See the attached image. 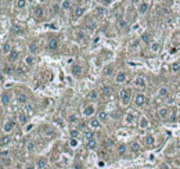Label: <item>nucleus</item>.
I'll use <instances>...</instances> for the list:
<instances>
[{"label":"nucleus","mask_w":180,"mask_h":169,"mask_svg":"<svg viewBox=\"0 0 180 169\" xmlns=\"http://www.w3.org/2000/svg\"><path fill=\"white\" fill-rule=\"evenodd\" d=\"M141 39H143L144 43H150V35L148 33H144L143 36H141Z\"/></svg>","instance_id":"nucleus-45"},{"label":"nucleus","mask_w":180,"mask_h":169,"mask_svg":"<svg viewBox=\"0 0 180 169\" xmlns=\"http://www.w3.org/2000/svg\"><path fill=\"white\" fill-rule=\"evenodd\" d=\"M69 121H71V122H75V121H76V117H75V115H71V117H69Z\"/></svg>","instance_id":"nucleus-54"},{"label":"nucleus","mask_w":180,"mask_h":169,"mask_svg":"<svg viewBox=\"0 0 180 169\" xmlns=\"http://www.w3.org/2000/svg\"><path fill=\"white\" fill-rule=\"evenodd\" d=\"M8 143H10V136H7V134H6V136H1V145L6 147Z\"/></svg>","instance_id":"nucleus-38"},{"label":"nucleus","mask_w":180,"mask_h":169,"mask_svg":"<svg viewBox=\"0 0 180 169\" xmlns=\"http://www.w3.org/2000/svg\"><path fill=\"white\" fill-rule=\"evenodd\" d=\"M111 144H112V140H111V139H104V141H103V145H104L105 148H107V147H109Z\"/></svg>","instance_id":"nucleus-41"},{"label":"nucleus","mask_w":180,"mask_h":169,"mask_svg":"<svg viewBox=\"0 0 180 169\" xmlns=\"http://www.w3.org/2000/svg\"><path fill=\"white\" fill-rule=\"evenodd\" d=\"M8 157V151H1V158Z\"/></svg>","instance_id":"nucleus-52"},{"label":"nucleus","mask_w":180,"mask_h":169,"mask_svg":"<svg viewBox=\"0 0 180 169\" xmlns=\"http://www.w3.org/2000/svg\"><path fill=\"white\" fill-rule=\"evenodd\" d=\"M179 81H180V79H179Z\"/></svg>","instance_id":"nucleus-58"},{"label":"nucleus","mask_w":180,"mask_h":169,"mask_svg":"<svg viewBox=\"0 0 180 169\" xmlns=\"http://www.w3.org/2000/svg\"><path fill=\"white\" fill-rule=\"evenodd\" d=\"M170 71H172L173 73H177L180 71V64L179 62H173L172 67H170Z\"/></svg>","instance_id":"nucleus-32"},{"label":"nucleus","mask_w":180,"mask_h":169,"mask_svg":"<svg viewBox=\"0 0 180 169\" xmlns=\"http://www.w3.org/2000/svg\"><path fill=\"white\" fill-rule=\"evenodd\" d=\"M48 48H50V50H57V48H58V40L53 37L51 40L48 42Z\"/></svg>","instance_id":"nucleus-19"},{"label":"nucleus","mask_w":180,"mask_h":169,"mask_svg":"<svg viewBox=\"0 0 180 169\" xmlns=\"http://www.w3.org/2000/svg\"><path fill=\"white\" fill-rule=\"evenodd\" d=\"M35 15L37 17V18H42V17H43V8L40 7V6L35 7Z\"/></svg>","instance_id":"nucleus-29"},{"label":"nucleus","mask_w":180,"mask_h":169,"mask_svg":"<svg viewBox=\"0 0 180 169\" xmlns=\"http://www.w3.org/2000/svg\"><path fill=\"white\" fill-rule=\"evenodd\" d=\"M87 148L89 150H96L97 148V141L94 140V139H92V140H87Z\"/></svg>","instance_id":"nucleus-24"},{"label":"nucleus","mask_w":180,"mask_h":169,"mask_svg":"<svg viewBox=\"0 0 180 169\" xmlns=\"http://www.w3.org/2000/svg\"><path fill=\"white\" fill-rule=\"evenodd\" d=\"M18 122H20L21 125H25L28 122V114H25V112L18 114Z\"/></svg>","instance_id":"nucleus-14"},{"label":"nucleus","mask_w":180,"mask_h":169,"mask_svg":"<svg viewBox=\"0 0 180 169\" xmlns=\"http://www.w3.org/2000/svg\"><path fill=\"white\" fill-rule=\"evenodd\" d=\"M84 14V8L80 7V6H78V7H75V11H73V15L76 17V18H79V17H82Z\"/></svg>","instance_id":"nucleus-17"},{"label":"nucleus","mask_w":180,"mask_h":169,"mask_svg":"<svg viewBox=\"0 0 180 169\" xmlns=\"http://www.w3.org/2000/svg\"><path fill=\"white\" fill-rule=\"evenodd\" d=\"M98 119H100L101 122H105L108 119V115H107V112H104V111H100L98 112Z\"/></svg>","instance_id":"nucleus-35"},{"label":"nucleus","mask_w":180,"mask_h":169,"mask_svg":"<svg viewBox=\"0 0 180 169\" xmlns=\"http://www.w3.org/2000/svg\"><path fill=\"white\" fill-rule=\"evenodd\" d=\"M101 3H103V6H109L112 3V0H101Z\"/></svg>","instance_id":"nucleus-49"},{"label":"nucleus","mask_w":180,"mask_h":169,"mask_svg":"<svg viewBox=\"0 0 180 169\" xmlns=\"http://www.w3.org/2000/svg\"><path fill=\"white\" fill-rule=\"evenodd\" d=\"M18 60V51L17 50H12L10 54H8V61L10 62H14V61Z\"/></svg>","instance_id":"nucleus-18"},{"label":"nucleus","mask_w":180,"mask_h":169,"mask_svg":"<svg viewBox=\"0 0 180 169\" xmlns=\"http://www.w3.org/2000/svg\"><path fill=\"white\" fill-rule=\"evenodd\" d=\"M3 73H7V75H10V73H12L11 68H10V67H3Z\"/></svg>","instance_id":"nucleus-48"},{"label":"nucleus","mask_w":180,"mask_h":169,"mask_svg":"<svg viewBox=\"0 0 180 169\" xmlns=\"http://www.w3.org/2000/svg\"><path fill=\"white\" fill-rule=\"evenodd\" d=\"M112 72H114V67H112V65H108V67L104 68V75H107V76L112 75Z\"/></svg>","instance_id":"nucleus-33"},{"label":"nucleus","mask_w":180,"mask_h":169,"mask_svg":"<svg viewBox=\"0 0 180 169\" xmlns=\"http://www.w3.org/2000/svg\"><path fill=\"white\" fill-rule=\"evenodd\" d=\"M145 96L144 94H141V93H139V94H136L134 96V104L137 105V107H141V105H144L145 104Z\"/></svg>","instance_id":"nucleus-4"},{"label":"nucleus","mask_w":180,"mask_h":169,"mask_svg":"<svg viewBox=\"0 0 180 169\" xmlns=\"http://www.w3.org/2000/svg\"><path fill=\"white\" fill-rule=\"evenodd\" d=\"M169 109L168 108H159L158 109V118L159 119H162V121H165V119H169Z\"/></svg>","instance_id":"nucleus-5"},{"label":"nucleus","mask_w":180,"mask_h":169,"mask_svg":"<svg viewBox=\"0 0 180 169\" xmlns=\"http://www.w3.org/2000/svg\"><path fill=\"white\" fill-rule=\"evenodd\" d=\"M139 123H140L139 126H140L141 129H147V128H148V121H147V119H145L144 117L140 118V122H139Z\"/></svg>","instance_id":"nucleus-30"},{"label":"nucleus","mask_w":180,"mask_h":169,"mask_svg":"<svg viewBox=\"0 0 180 169\" xmlns=\"http://www.w3.org/2000/svg\"><path fill=\"white\" fill-rule=\"evenodd\" d=\"M115 82L116 83H125V82H126V73L119 71V72L115 75Z\"/></svg>","instance_id":"nucleus-7"},{"label":"nucleus","mask_w":180,"mask_h":169,"mask_svg":"<svg viewBox=\"0 0 180 169\" xmlns=\"http://www.w3.org/2000/svg\"><path fill=\"white\" fill-rule=\"evenodd\" d=\"M14 128H15V122L11 121V119H8V121H6L3 123V132L6 133V134L11 133L12 130H14Z\"/></svg>","instance_id":"nucleus-2"},{"label":"nucleus","mask_w":180,"mask_h":169,"mask_svg":"<svg viewBox=\"0 0 180 169\" xmlns=\"http://www.w3.org/2000/svg\"><path fill=\"white\" fill-rule=\"evenodd\" d=\"M119 26H120V28H125V26H126V21H125V20H120V21H119Z\"/></svg>","instance_id":"nucleus-51"},{"label":"nucleus","mask_w":180,"mask_h":169,"mask_svg":"<svg viewBox=\"0 0 180 169\" xmlns=\"http://www.w3.org/2000/svg\"><path fill=\"white\" fill-rule=\"evenodd\" d=\"M61 7H62V10H68V8L71 7V0H62Z\"/></svg>","instance_id":"nucleus-37"},{"label":"nucleus","mask_w":180,"mask_h":169,"mask_svg":"<svg viewBox=\"0 0 180 169\" xmlns=\"http://www.w3.org/2000/svg\"><path fill=\"white\" fill-rule=\"evenodd\" d=\"M12 31H14V33H22V29H21L20 25H14L12 26Z\"/></svg>","instance_id":"nucleus-42"},{"label":"nucleus","mask_w":180,"mask_h":169,"mask_svg":"<svg viewBox=\"0 0 180 169\" xmlns=\"http://www.w3.org/2000/svg\"><path fill=\"white\" fill-rule=\"evenodd\" d=\"M144 143H145V145H148V147H152V145L155 144V137L151 136V134H148V136H145V139H144Z\"/></svg>","instance_id":"nucleus-12"},{"label":"nucleus","mask_w":180,"mask_h":169,"mask_svg":"<svg viewBox=\"0 0 180 169\" xmlns=\"http://www.w3.org/2000/svg\"><path fill=\"white\" fill-rule=\"evenodd\" d=\"M71 136L76 139V137L79 136V130H78V129H72V130H71Z\"/></svg>","instance_id":"nucleus-46"},{"label":"nucleus","mask_w":180,"mask_h":169,"mask_svg":"<svg viewBox=\"0 0 180 169\" xmlns=\"http://www.w3.org/2000/svg\"><path fill=\"white\" fill-rule=\"evenodd\" d=\"M47 166V161H46V158H39L37 162H36V168L37 169H46Z\"/></svg>","instance_id":"nucleus-13"},{"label":"nucleus","mask_w":180,"mask_h":169,"mask_svg":"<svg viewBox=\"0 0 180 169\" xmlns=\"http://www.w3.org/2000/svg\"><path fill=\"white\" fill-rule=\"evenodd\" d=\"M89 126H90L92 130H94V129H100L101 128V121L100 119H96V118H92V119L89 121Z\"/></svg>","instance_id":"nucleus-6"},{"label":"nucleus","mask_w":180,"mask_h":169,"mask_svg":"<svg viewBox=\"0 0 180 169\" xmlns=\"http://www.w3.org/2000/svg\"><path fill=\"white\" fill-rule=\"evenodd\" d=\"M83 134H84V137H86V140H92V139H94V137H93L94 134H93V130H92V129H87V128H86V129L83 130Z\"/></svg>","instance_id":"nucleus-20"},{"label":"nucleus","mask_w":180,"mask_h":169,"mask_svg":"<svg viewBox=\"0 0 180 169\" xmlns=\"http://www.w3.org/2000/svg\"><path fill=\"white\" fill-rule=\"evenodd\" d=\"M24 109H25V112H28V115H32L33 114V107L31 104H24Z\"/></svg>","instance_id":"nucleus-34"},{"label":"nucleus","mask_w":180,"mask_h":169,"mask_svg":"<svg viewBox=\"0 0 180 169\" xmlns=\"http://www.w3.org/2000/svg\"><path fill=\"white\" fill-rule=\"evenodd\" d=\"M8 103H10V97H8L7 93H1V104L6 107V105H8Z\"/></svg>","instance_id":"nucleus-23"},{"label":"nucleus","mask_w":180,"mask_h":169,"mask_svg":"<svg viewBox=\"0 0 180 169\" xmlns=\"http://www.w3.org/2000/svg\"><path fill=\"white\" fill-rule=\"evenodd\" d=\"M116 153H118V155H125L126 154V147L123 144H119L118 148H116Z\"/></svg>","instance_id":"nucleus-28"},{"label":"nucleus","mask_w":180,"mask_h":169,"mask_svg":"<svg viewBox=\"0 0 180 169\" xmlns=\"http://www.w3.org/2000/svg\"><path fill=\"white\" fill-rule=\"evenodd\" d=\"M101 94L103 96H109L111 94V86H103L101 87Z\"/></svg>","instance_id":"nucleus-25"},{"label":"nucleus","mask_w":180,"mask_h":169,"mask_svg":"<svg viewBox=\"0 0 180 169\" xmlns=\"http://www.w3.org/2000/svg\"><path fill=\"white\" fill-rule=\"evenodd\" d=\"M25 169H33V168H32V166H28V168H25Z\"/></svg>","instance_id":"nucleus-57"},{"label":"nucleus","mask_w":180,"mask_h":169,"mask_svg":"<svg viewBox=\"0 0 180 169\" xmlns=\"http://www.w3.org/2000/svg\"><path fill=\"white\" fill-rule=\"evenodd\" d=\"M87 97L90 100H97V98H98V93H97L96 90H92V92H89Z\"/></svg>","instance_id":"nucleus-31"},{"label":"nucleus","mask_w":180,"mask_h":169,"mask_svg":"<svg viewBox=\"0 0 180 169\" xmlns=\"http://www.w3.org/2000/svg\"><path fill=\"white\" fill-rule=\"evenodd\" d=\"M119 97H120V101H122V104H129L130 103V98H132V90L128 87L122 89L119 92Z\"/></svg>","instance_id":"nucleus-1"},{"label":"nucleus","mask_w":180,"mask_h":169,"mask_svg":"<svg viewBox=\"0 0 180 169\" xmlns=\"http://www.w3.org/2000/svg\"><path fill=\"white\" fill-rule=\"evenodd\" d=\"M169 119H170V121H175V119H176V115H175V114H170V115H169Z\"/></svg>","instance_id":"nucleus-53"},{"label":"nucleus","mask_w":180,"mask_h":169,"mask_svg":"<svg viewBox=\"0 0 180 169\" xmlns=\"http://www.w3.org/2000/svg\"><path fill=\"white\" fill-rule=\"evenodd\" d=\"M161 48H162L161 43H158V42H154V43H151V47H150V50H151V53H154V54H158V53L161 51Z\"/></svg>","instance_id":"nucleus-11"},{"label":"nucleus","mask_w":180,"mask_h":169,"mask_svg":"<svg viewBox=\"0 0 180 169\" xmlns=\"http://www.w3.org/2000/svg\"><path fill=\"white\" fill-rule=\"evenodd\" d=\"M75 169H82V165H80V164H75Z\"/></svg>","instance_id":"nucleus-55"},{"label":"nucleus","mask_w":180,"mask_h":169,"mask_svg":"<svg viewBox=\"0 0 180 169\" xmlns=\"http://www.w3.org/2000/svg\"><path fill=\"white\" fill-rule=\"evenodd\" d=\"M125 119H126V122H128V123H133V122H134V115H133V114H128Z\"/></svg>","instance_id":"nucleus-39"},{"label":"nucleus","mask_w":180,"mask_h":169,"mask_svg":"<svg viewBox=\"0 0 180 169\" xmlns=\"http://www.w3.org/2000/svg\"><path fill=\"white\" fill-rule=\"evenodd\" d=\"M35 64V60H33L32 56H26L25 57V65H28V67H32Z\"/></svg>","instance_id":"nucleus-27"},{"label":"nucleus","mask_w":180,"mask_h":169,"mask_svg":"<svg viewBox=\"0 0 180 169\" xmlns=\"http://www.w3.org/2000/svg\"><path fill=\"white\" fill-rule=\"evenodd\" d=\"M46 134H47V137H51L53 134H54V132H53V130H50V129H46Z\"/></svg>","instance_id":"nucleus-50"},{"label":"nucleus","mask_w":180,"mask_h":169,"mask_svg":"<svg viewBox=\"0 0 180 169\" xmlns=\"http://www.w3.org/2000/svg\"><path fill=\"white\" fill-rule=\"evenodd\" d=\"M11 51H12V48H11L10 42H4L3 46H1V53H3V54H10Z\"/></svg>","instance_id":"nucleus-10"},{"label":"nucleus","mask_w":180,"mask_h":169,"mask_svg":"<svg viewBox=\"0 0 180 169\" xmlns=\"http://www.w3.org/2000/svg\"><path fill=\"white\" fill-rule=\"evenodd\" d=\"M161 169H169V166L166 164H164V165H161Z\"/></svg>","instance_id":"nucleus-56"},{"label":"nucleus","mask_w":180,"mask_h":169,"mask_svg":"<svg viewBox=\"0 0 180 169\" xmlns=\"http://www.w3.org/2000/svg\"><path fill=\"white\" fill-rule=\"evenodd\" d=\"M17 103L18 104H26V96H25L24 93H20V94H17Z\"/></svg>","instance_id":"nucleus-16"},{"label":"nucleus","mask_w":180,"mask_h":169,"mask_svg":"<svg viewBox=\"0 0 180 169\" xmlns=\"http://www.w3.org/2000/svg\"><path fill=\"white\" fill-rule=\"evenodd\" d=\"M94 14H96L97 17H103L105 14V8L104 7H96V10H94Z\"/></svg>","instance_id":"nucleus-26"},{"label":"nucleus","mask_w":180,"mask_h":169,"mask_svg":"<svg viewBox=\"0 0 180 169\" xmlns=\"http://www.w3.org/2000/svg\"><path fill=\"white\" fill-rule=\"evenodd\" d=\"M96 112V109H94V107L93 105H86L83 108V114L84 117H93V114Z\"/></svg>","instance_id":"nucleus-8"},{"label":"nucleus","mask_w":180,"mask_h":169,"mask_svg":"<svg viewBox=\"0 0 180 169\" xmlns=\"http://www.w3.org/2000/svg\"><path fill=\"white\" fill-rule=\"evenodd\" d=\"M26 67H28V65H24V64H20L18 65V71H20V72H26Z\"/></svg>","instance_id":"nucleus-43"},{"label":"nucleus","mask_w":180,"mask_h":169,"mask_svg":"<svg viewBox=\"0 0 180 169\" xmlns=\"http://www.w3.org/2000/svg\"><path fill=\"white\" fill-rule=\"evenodd\" d=\"M26 148H28V151H33V150H35V143H32V141L28 143V144H26Z\"/></svg>","instance_id":"nucleus-47"},{"label":"nucleus","mask_w":180,"mask_h":169,"mask_svg":"<svg viewBox=\"0 0 180 169\" xmlns=\"http://www.w3.org/2000/svg\"><path fill=\"white\" fill-rule=\"evenodd\" d=\"M82 72H83V68H82V65L73 64V65L71 67V73H72V75H73L75 78L82 76Z\"/></svg>","instance_id":"nucleus-3"},{"label":"nucleus","mask_w":180,"mask_h":169,"mask_svg":"<svg viewBox=\"0 0 180 169\" xmlns=\"http://www.w3.org/2000/svg\"><path fill=\"white\" fill-rule=\"evenodd\" d=\"M130 151H132L133 154L140 153V144H139L137 141H133L132 144H130Z\"/></svg>","instance_id":"nucleus-15"},{"label":"nucleus","mask_w":180,"mask_h":169,"mask_svg":"<svg viewBox=\"0 0 180 169\" xmlns=\"http://www.w3.org/2000/svg\"><path fill=\"white\" fill-rule=\"evenodd\" d=\"M29 50H31L32 53L37 51V46H36V43H31V44H29Z\"/></svg>","instance_id":"nucleus-44"},{"label":"nucleus","mask_w":180,"mask_h":169,"mask_svg":"<svg viewBox=\"0 0 180 169\" xmlns=\"http://www.w3.org/2000/svg\"><path fill=\"white\" fill-rule=\"evenodd\" d=\"M78 144H79V141H78V139H75V137H72L71 140H69V147H72V148H76Z\"/></svg>","instance_id":"nucleus-36"},{"label":"nucleus","mask_w":180,"mask_h":169,"mask_svg":"<svg viewBox=\"0 0 180 169\" xmlns=\"http://www.w3.org/2000/svg\"><path fill=\"white\" fill-rule=\"evenodd\" d=\"M26 6V0H17V7L18 8H24Z\"/></svg>","instance_id":"nucleus-40"},{"label":"nucleus","mask_w":180,"mask_h":169,"mask_svg":"<svg viewBox=\"0 0 180 169\" xmlns=\"http://www.w3.org/2000/svg\"><path fill=\"white\" fill-rule=\"evenodd\" d=\"M158 94H159L161 97H166L169 94V89L166 87V86H162V87H159V90H158Z\"/></svg>","instance_id":"nucleus-22"},{"label":"nucleus","mask_w":180,"mask_h":169,"mask_svg":"<svg viewBox=\"0 0 180 169\" xmlns=\"http://www.w3.org/2000/svg\"><path fill=\"white\" fill-rule=\"evenodd\" d=\"M147 11H148V3L143 1V3L139 6V12H140V14H145Z\"/></svg>","instance_id":"nucleus-21"},{"label":"nucleus","mask_w":180,"mask_h":169,"mask_svg":"<svg viewBox=\"0 0 180 169\" xmlns=\"http://www.w3.org/2000/svg\"><path fill=\"white\" fill-rule=\"evenodd\" d=\"M133 83H134L136 87H144V86H145V81H144L143 76H136L134 81H133Z\"/></svg>","instance_id":"nucleus-9"}]
</instances>
